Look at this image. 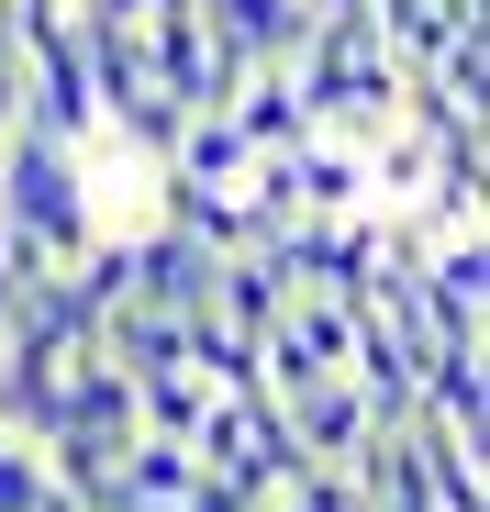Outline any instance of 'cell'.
Returning a JSON list of instances; mask_svg holds the SVG:
<instances>
[{
    "label": "cell",
    "mask_w": 490,
    "mask_h": 512,
    "mask_svg": "<svg viewBox=\"0 0 490 512\" xmlns=\"http://www.w3.org/2000/svg\"><path fill=\"white\" fill-rule=\"evenodd\" d=\"M12 123H34V134H56V145H101L90 56H78V23H67V12H34V23H23V90H12Z\"/></svg>",
    "instance_id": "6da1fadb"
},
{
    "label": "cell",
    "mask_w": 490,
    "mask_h": 512,
    "mask_svg": "<svg viewBox=\"0 0 490 512\" xmlns=\"http://www.w3.org/2000/svg\"><path fill=\"white\" fill-rule=\"evenodd\" d=\"M279 423H290V457H323V468H346L368 446V390L335 368V379H301L279 390Z\"/></svg>",
    "instance_id": "7a4b0ae2"
},
{
    "label": "cell",
    "mask_w": 490,
    "mask_h": 512,
    "mask_svg": "<svg viewBox=\"0 0 490 512\" xmlns=\"http://www.w3.org/2000/svg\"><path fill=\"white\" fill-rule=\"evenodd\" d=\"M123 245H134V301H156V312H201V301H212V268H223V256H212L201 234L145 223V234H123Z\"/></svg>",
    "instance_id": "3957f363"
},
{
    "label": "cell",
    "mask_w": 490,
    "mask_h": 512,
    "mask_svg": "<svg viewBox=\"0 0 490 512\" xmlns=\"http://www.w3.org/2000/svg\"><path fill=\"white\" fill-rule=\"evenodd\" d=\"M201 34L257 67V56H290L312 34V0H201Z\"/></svg>",
    "instance_id": "277c9868"
},
{
    "label": "cell",
    "mask_w": 490,
    "mask_h": 512,
    "mask_svg": "<svg viewBox=\"0 0 490 512\" xmlns=\"http://www.w3.org/2000/svg\"><path fill=\"white\" fill-rule=\"evenodd\" d=\"M279 301H290V279L268 268L257 245H245V256H223V268H212V312H223V323H245V334H268V323H279Z\"/></svg>",
    "instance_id": "5b68a950"
},
{
    "label": "cell",
    "mask_w": 490,
    "mask_h": 512,
    "mask_svg": "<svg viewBox=\"0 0 490 512\" xmlns=\"http://www.w3.org/2000/svg\"><path fill=\"white\" fill-rule=\"evenodd\" d=\"M201 401H212V379H201L190 357H179V368H134V412H145V435H190Z\"/></svg>",
    "instance_id": "8992f818"
},
{
    "label": "cell",
    "mask_w": 490,
    "mask_h": 512,
    "mask_svg": "<svg viewBox=\"0 0 490 512\" xmlns=\"http://www.w3.org/2000/svg\"><path fill=\"white\" fill-rule=\"evenodd\" d=\"M45 490H56L45 457H34L23 435H0V512H45Z\"/></svg>",
    "instance_id": "52a82bcc"
},
{
    "label": "cell",
    "mask_w": 490,
    "mask_h": 512,
    "mask_svg": "<svg viewBox=\"0 0 490 512\" xmlns=\"http://www.w3.org/2000/svg\"><path fill=\"white\" fill-rule=\"evenodd\" d=\"M12 290H23V279H12V256H0V312H12Z\"/></svg>",
    "instance_id": "ba28073f"
},
{
    "label": "cell",
    "mask_w": 490,
    "mask_h": 512,
    "mask_svg": "<svg viewBox=\"0 0 490 512\" xmlns=\"http://www.w3.org/2000/svg\"><path fill=\"white\" fill-rule=\"evenodd\" d=\"M45 512H90V501H67V490H45Z\"/></svg>",
    "instance_id": "9c48e42d"
},
{
    "label": "cell",
    "mask_w": 490,
    "mask_h": 512,
    "mask_svg": "<svg viewBox=\"0 0 490 512\" xmlns=\"http://www.w3.org/2000/svg\"><path fill=\"white\" fill-rule=\"evenodd\" d=\"M457 12H468V23H490V0H457Z\"/></svg>",
    "instance_id": "30bf717a"
}]
</instances>
